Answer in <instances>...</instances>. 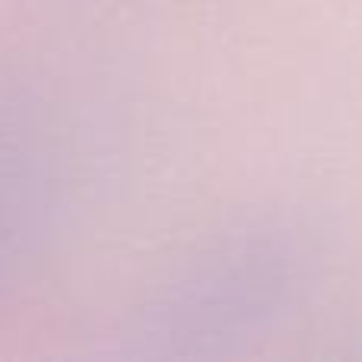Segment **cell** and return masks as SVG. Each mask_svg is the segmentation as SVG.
Segmentation results:
<instances>
[{
    "label": "cell",
    "mask_w": 362,
    "mask_h": 362,
    "mask_svg": "<svg viewBox=\"0 0 362 362\" xmlns=\"http://www.w3.org/2000/svg\"><path fill=\"white\" fill-rule=\"evenodd\" d=\"M305 251L289 232L248 226L178 267L134 315L124 337L146 356H204L255 337L296 299Z\"/></svg>",
    "instance_id": "cell-1"
},
{
    "label": "cell",
    "mask_w": 362,
    "mask_h": 362,
    "mask_svg": "<svg viewBox=\"0 0 362 362\" xmlns=\"http://www.w3.org/2000/svg\"><path fill=\"white\" fill-rule=\"evenodd\" d=\"M57 206L54 150L25 118L0 112V283L35 255Z\"/></svg>",
    "instance_id": "cell-2"
}]
</instances>
